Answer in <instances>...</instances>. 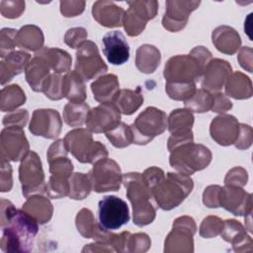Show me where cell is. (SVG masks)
I'll use <instances>...</instances> for the list:
<instances>
[{
	"label": "cell",
	"mask_w": 253,
	"mask_h": 253,
	"mask_svg": "<svg viewBox=\"0 0 253 253\" xmlns=\"http://www.w3.org/2000/svg\"><path fill=\"white\" fill-rule=\"evenodd\" d=\"M0 247L6 253H25L33 249L39 232V222L24 210H17L11 219L1 227Z\"/></svg>",
	"instance_id": "obj_1"
},
{
	"label": "cell",
	"mask_w": 253,
	"mask_h": 253,
	"mask_svg": "<svg viewBox=\"0 0 253 253\" xmlns=\"http://www.w3.org/2000/svg\"><path fill=\"white\" fill-rule=\"evenodd\" d=\"M211 59V51L205 46H196L190 54L175 55L165 64L163 75L170 83H196L204 74Z\"/></svg>",
	"instance_id": "obj_2"
},
{
	"label": "cell",
	"mask_w": 253,
	"mask_h": 253,
	"mask_svg": "<svg viewBox=\"0 0 253 253\" xmlns=\"http://www.w3.org/2000/svg\"><path fill=\"white\" fill-rule=\"evenodd\" d=\"M122 184L126 189V197L132 206L133 223L140 227L151 223L156 215V207L142 175L137 172L126 173L123 175Z\"/></svg>",
	"instance_id": "obj_3"
},
{
	"label": "cell",
	"mask_w": 253,
	"mask_h": 253,
	"mask_svg": "<svg viewBox=\"0 0 253 253\" xmlns=\"http://www.w3.org/2000/svg\"><path fill=\"white\" fill-rule=\"evenodd\" d=\"M194 182L190 176L168 172L152 189L151 194L157 207L170 211L178 207L192 192Z\"/></svg>",
	"instance_id": "obj_4"
},
{
	"label": "cell",
	"mask_w": 253,
	"mask_h": 253,
	"mask_svg": "<svg viewBox=\"0 0 253 253\" xmlns=\"http://www.w3.org/2000/svg\"><path fill=\"white\" fill-rule=\"evenodd\" d=\"M211 161V152L200 143L186 142L170 151L169 163L176 172L191 176L209 166Z\"/></svg>",
	"instance_id": "obj_5"
},
{
	"label": "cell",
	"mask_w": 253,
	"mask_h": 253,
	"mask_svg": "<svg viewBox=\"0 0 253 253\" xmlns=\"http://www.w3.org/2000/svg\"><path fill=\"white\" fill-rule=\"evenodd\" d=\"M64 143L77 161L81 163H96L108 157L106 146L100 141H94L92 132L87 128H75L67 132Z\"/></svg>",
	"instance_id": "obj_6"
},
{
	"label": "cell",
	"mask_w": 253,
	"mask_h": 253,
	"mask_svg": "<svg viewBox=\"0 0 253 253\" xmlns=\"http://www.w3.org/2000/svg\"><path fill=\"white\" fill-rule=\"evenodd\" d=\"M129 126L132 132V143L145 145L166 130L167 116L155 107H148Z\"/></svg>",
	"instance_id": "obj_7"
},
{
	"label": "cell",
	"mask_w": 253,
	"mask_h": 253,
	"mask_svg": "<svg viewBox=\"0 0 253 253\" xmlns=\"http://www.w3.org/2000/svg\"><path fill=\"white\" fill-rule=\"evenodd\" d=\"M19 180L25 198L45 194L46 183L42 161L35 151H30L22 160L19 167Z\"/></svg>",
	"instance_id": "obj_8"
},
{
	"label": "cell",
	"mask_w": 253,
	"mask_h": 253,
	"mask_svg": "<svg viewBox=\"0 0 253 253\" xmlns=\"http://www.w3.org/2000/svg\"><path fill=\"white\" fill-rule=\"evenodd\" d=\"M92 190L97 193L119 191L123 175L120 165L111 158H104L94 163L89 172Z\"/></svg>",
	"instance_id": "obj_9"
},
{
	"label": "cell",
	"mask_w": 253,
	"mask_h": 253,
	"mask_svg": "<svg viewBox=\"0 0 253 253\" xmlns=\"http://www.w3.org/2000/svg\"><path fill=\"white\" fill-rule=\"evenodd\" d=\"M100 226L107 231L121 228L129 220V210L126 203L117 196H106L98 205Z\"/></svg>",
	"instance_id": "obj_10"
},
{
	"label": "cell",
	"mask_w": 253,
	"mask_h": 253,
	"mask_svg": "<svg viewBox=\"0 0 253 253\" xmlns=\"http://www.w3.org/2000/svg\"><path fill=\"white\" fill-rule=\"evenodd\" d=\"M74 70L84 81H89L106 73L108 66L101 57L96 43L85 41L77 47Z\"/></svg>",
	"instance_id": "obj_11"
},
{
	"label": "cell",
	"mask_w": 253,
	"mask_h": 253,
	"mask_svg": "<svg viewBox=\"0 0 253 253\" xmlns=\"http://www.w3.org/2000/svg\"><path fill=\"white\" fill-rule=\"evenodd\" d=\"M127 5L128 9L125 11L123 26L129 37H136L143 32L146 23L156 16L158 2L128 1Z\"/></svg>",
	"instance_id": "obj_12"
},
{
	"label": "cell",
	"mask_w": 253,
	"mask_h": 253,
	"mask_svg": "<svg viewBox=\"0 0 253 253\" xmlns=\"http://www.w3.org/2000/svg\"><path fill=\"white\" fill-rule=\"evenodd\" d=\"M196 223L191 216H180L173 222L172 230L169 232L164 243V252H193L196 233Z\"/></svg>",
	"instance_id": "obj_13"
},
{
	"label": "cell",
	"mask_w": 253,
	"mask_h": 253,
	"mask_svg": "<svg viewBox=\"0 0 253 253\" xmlns=\"http://www.w3.org/2000/svg\"><path fill=\"white\" fill-rule=\"evenodd\" d=\"M1 159L7 161H20L30 152L28 139L23 127L5 126L0 135Z\"/></svg>",
	"instance_id": "obj_14"
},
{
	"label": "cell",
	"mask_w": 253,
	"mask_h": 253,
	"mask_svg": "<svg viewBox=\"0 0 253 253\" xmlns=\"http://www.w3.org/2000/svg\"><path fill=\"white\" fill-rule=\"evenodd\" d=\"M62 126L59 113L53 109H37L34 111L29 130L37 136L54 139Z\"/></svg>",
	"instance_id": "obj_15"
},
{
	"label": "cell",
	"mask_w": 253,
	"mask_h": 253,
	"mask_svg": "<svg viewBox=\"0 0 253 253\" xmlns=\"http://www.w3.org/2000/svg\"><path fill=\"white\" fill-rule=\"evenodd\" d=\"M121 122V112L113 102L101 103L99 106L90 110L86 126L91 132H107Z\"/></svg>",
	"instance_id": "obj_16"
},
{
	"label": "cell",
	"mask_w": 253,
	"mask_h": 253,
	"mask_svg": "<svg viewBox=\"0 0 253 253\" xmlns=\"http://www.w3.org/2000/svg\"><path fill=\"white\" fill-rule=\"evenodd\" d=\"M219 207L230 211L234 215H248L252 212L251 194L246 193L241 187L225 185L220 188Z\"/></svg>",
	"instance_id": "obj_17"
},
{
	"label": "cell",
	"mask_w": 253,
	"mask_h": 253,
	"mask_svg": "<svg viewBox=\"0 0 253 253\" xmlns=\"http://www.w3.org/2000/svg\"><path fill=\"white\" fill-rule=\"evenodd\" d=\"M200 4V1H166V10L162 18L163 27L169 32H179L184 29L190 14Z\"/></svg>",
	"instance_id": "obj_18"
},
{
	"label": "cell",
	"mask_w": 253,
	"mask_h": 253,
	"mask_svg": "<svg viewBox=\"0 0 253 253\" xmlns=\"http://www.w3.org/2000/svg\"><path fill=\"white\" fill-rule=\"evenodd\" d=\"M103 53L113 65H122L129 58V45L119 31L108 32L102 39Z\"/></svg>",
	"instance_id": "obj_19"
},
{
	"label": "cell",
	"mask_w": 253,
	"mask_h": 253,
	"mask_svg": "<svg viewBox=\"0 0 253 253\" xmlns=\"http://www.w3.org/2000/svg\"><path fill=\"white\" fill-rule=\"evenodd\" d=\"M231 65L219 58H213L207 64L202 76V87L209 92H219L231 74Z\"/></svg>",
	"instance_id": "obj_20"
},
{
	"label": "cell",
	"mask_w": 253,
	"mask_h": 253,
	"mask_svg": "<svg viewBox=\"0 0 253 253\" xmlns=\"http://www.w3.org/2000/svg\"><path fill=\"white\" fill-rule=\"evenodd\" d=\"M239 125L233 116L219 115L211 123V136L220 145L227 146L233 144L239 135Z\"/></svg>",
	"instance_id": "obj_21"
},
{
	"label": "cell",
	"mask_w": 253,
	"mask_h": 253,
	"mask_svg": "<svg viewBox=\"0 0 253 253\" xmlns=\"http://www.w3.org/2000/svg\"><path fill=\"white\" fill-rule=\"evenodd\" d=\"M75 223L78 232L85 238H93L97 242L111 245V239L114 235L111 231L104 230L99 222L97 223L93 212L88 209H82L76 215Z\"/></svg>",
	"instance_id": "obj_22"
},
{
	"label": "cell",
	"mask_w": 253,
	"mask_h": 253,
	"mask_svg": "<svg viewBox=\"0 0 253 253\" xmlns=\"http://www.w3.org/2000/svg\"><path fill=\"white\" fill-rule=\"evenodd\" d=\"M50 66L41 55L35 53V56L28 63L25 74L26 80L35 92H43L46 83L50 77Z\"/></svg>",
	"instance_id": "obj_23"
},
{
	"label": "cell",
	"mask_w": 253,
	"mask_h": 253,
	"mask_svg": "<svg viewBox=\"0 0 253 253\" xmlns=\"http://www.w3.org/2000/svg\"><path fill=\"white\" fill-rule=\"evenodd\" d=\"M92 15L100 25L117 28L123 26L125 10L112 1H96L92 7Z\"/></svg>",
	"instance_id": "obj_24"
},
{
	"label": "cell",
	"mask_w": 253,
	"mask_h": 253,
	"mask_svg": "<svg viewBox=\"0 0 253 253\" xmlns=\"http://www.w3.org/2000/svg\"><path fill=\"white\" fill-rule=\"evenodd\" d=\"M31 60L30 53L23 50H14L0 62L1 85H5L12 78L26 70Z\"/></svg>",
	"instance_id": "obj_25"
},
{
	"label": "cell",
	"mask_w": 253,
	"mask_h": 253,
	"mask_svg": "<svg viewBox=\"0 0 253 253\" xmlns=\"http://www.w3.org/2000/svg\"><path fill=\"white\" fill-rule=\"evenodd\" d=\"M212 43L216 49L225 54H234L241 45L238 33L231 27L219 26L212 31Z\"/></svg>",
	"instance_id": "obj_26"
},
{
	"label": "cell",
	"mask_w": 253,
	"mask_h": 253,
	"mask_svg": "<svg viewBox=\"0 0 253 253\" xmlns=\"http://www.w3.org/2000/svg\"><path fill=\"white\" fill-rule=\"evenodd\" d=\"M224 241L229 242L233 246L234 251H244V245H252V239L246 234L243 225L235 219H226L223 221V227L220 232Z\"/></svg>",
	"instance_id": "obj_27"
},
{
	"label": "cell",
	"mask_w": 253,
	"mask_h": 253,
	"mask_svg": "<svg viewBox=\"0 0 253 253\" xmlns=\"http://www.w3.org/2000/svg\"><path fill=\"white\" fill-rule=\"evenodd\" d=\"M119 87V80L115 74H104L91 84L94 99L100 103L113 102L120 91Z\"/></svg>",
	"instance_id": "obj_28"
},
{
	"label": "cell",
	"mask_w": 253,
	"mask_h": 253,
	"mask_svg": "<svg viewBox=\"0 0 253 253\" xmlns=\"http://www.w3.org/2000/svg\"><path fill=\"white\" fill-rule=\"evenodd\" d=\"M22 210L31 214L40 224L49 221L53 212L51 203L42 195H34L27 198L26 203L22 206Z\"/></svg>",
	"instance_id": "obj_29"
},
{
	"label": "cell",
	"mask_w": 253,
	"mask_h": 253,
	"mask_svg": "<svg viewBox=\"0 0 253 253\" xmlns=\"http://www.w3.org/2000/svg\"><path fill=\"white\" fill-rule=\"evenodd\" d=\"M113 103L119 111L126 116L135 113L143 103V94L138 86L135 90L122 89L118 92Z\"/></svg>",
	"instance_id": "obj_30"
},
{
	"label": "cell",
	"mask_w": 253,
	"mask_h": 253,
	"mask_svg": "<svg viewBox=\"0 0 253 253\" xmlns=\"http://www.w3.org/2000/svg\"><path fill=\"white\" fill-rule=\"evenodd\" d=\"M63 94L70 103H84L86 100L85 81L75 70L64 75Z\"/></svg>",
	"instance_id": "obj_31"
},
{
	"label": "cell",
	"mask_w": 253,
	"mask_h": 253,
	"mask_svg": "<svg viewBox=\"0 0 253 253\" xmlns=\"http://www.w3.org/2000/svg\"><path fill=\"white\" fill-rule=\"evenodd\" d=\"M36 53L47 61L54 73L61 74L70 71L72 58L67 51L57 47H42Z\"/></svg>",
	"instance_id": "obj_32"
},
{
	"label": "cell",
	"mask_w": 253,
	"mask_h": 253,
	"mask_svg": "<svg viewBox=\"0 0 253 253\" xmlns=\"http://www.w3.org/2000/svg\"><path fill=\"white\" fill-rule=\"evenodd\" d=\"M160 60V51L152 44H142L136 49L135 65L142 73H153L159 66Z\"/></svg>",
	"instance_id": "obj_33"
},
{
	"label": "cell",
	"mask_w": 253,
	"mask_h": 253,
	"mask_svg": "<svg viewBox=\"0 0 253 253\" xmlns=\"http://www.w3.org/2000/svg\"><path fill=\"white\" fill-rule=\"evenodd\" d=\"M225 93L238 100L250 98L252 96L251 80L239 71L231 73L225 82Z\"/></svg>",
	"instance_id": "obj_34"
},
{
	"label": "cell",
	"mask_w": 253,
	"mask_h": 253,
	"mask_svg": "<svg viewBox=\"0 0 253 253\" xmlns=\"http://www.w3.org/2000/svg\"><path fill=\"white\" fill-rule=\"evenodd\" d=\"M43 35L42 30L35 25H26L17 33V45L24 49L39 51L42 48Z\"/></svg>",
	"instance_id": "obj_35"
},
{
	"label": "cell",
	"mask_w": 253,
	"mask_h": 253,
	"mask_svg": "<svg viewBox=\"0 0 253 253\" xmlns=\"http://www.w3.org/2000/svg\"><path fill=\"white\" fill-rule=\"evenodd\" d=\"M26 102V95L18 84H12L1 89L0 109L2 112H13Z\"/></svg>",
	"instance_id": "obj_36"
},
{
	"label": "cell",
	"mask_w": 253,
	"mask_h": 253,
	"mask_svg": "<svg viewBox=\"0 0 253 253\" xmlns=\"http://www.w3.org/2000/svg\"><path fill=\"white\" fill-rule=\"evenodd\" d=\"M194 116L187 109H177L171 112L167 118V127L171 133L192 131Z\"/></svg>",
	"instance_id": "obj_37"
},
{
	"label": "cell",
	"mask_w": 253,
	"mask_h": 253,
	"mask_svg": "<svg viewBox=\"0 0 253 253\" xmlns=\"http://www.w3.org/2000/svg\"><path fill=\"white\" fill-rule=\"evenodd\" d=\"M90 107L86 103H68L63 109V121L69 126H82L87 120Z\"/></svg>",
	"instance_id": "obj_38"
},
{
	"label": "cell",
	"mask_w": 253,
	"mask_h": 253,
	"mask_svg": "<svg viewBox=\"0 0 253 253\" xmlns=\"http://www.w3.org/2000/svg\"><path fill=\"white\" fill-rule=\"evenodd\" d=\"M92 184L88 174L72 173L69 178V198L73 200H83L89 196Z\"/></svg>",
	"instance_id": "obj_39"
},
{
	"label": "cell",
	"mask_w": 253,
	"mask_h": 253,
	"mask_svg": "<svg viewBox=\"0 0 253 253\" xmlns=\"http://www.w3.org/2000/svg\"><path fill=\"white\" fill-rule=\"evenodd\" d=\"M187 110L195 113H206L211 110L213 106V93L205 89H197L195 94L185 101Z\"/></svg>",
	"instance_id": "obj_40"
},
{
	"label": "cell",
	"mask_w": 253,
	"mask_h": 253,
	"mask_svg": "<svg viewBox=\"0 0 253 253\" xmlns=\"http://www.w3.org/2000/svg\"><path fill=\"white\" fill-rule=\"evenodd\" d=\"M106 137L117 148H125L132 143V132L130 126L120 122L115 127L105 132Z\"/></svg>",
	"instance_id": "obj_41"
},
{
	"label": "cell",
	"mask_w": 253,
	"mask_h": 253,
	"mask_svg": "<svg viewBox=\"0 0 253 253\" xmlns=\"http://www.w3.org/2000/svg\"><path fill=\"white\" fill-rule=\"evenodd\" d=\"M165 91L168 96L176 101H187L197 91L196 83H170L166 82Z\"/></svg>",
	"instance_id": "obj_42"
},
{
	"label": "cell",
	"mask_w": 253,
	"mask_h": 253,
	"mask_svg": "<svg viewBox=\"0 0 253 253\" xmlns=\"http://www.w3.org/2000/svg\"><path fill=\"white\" fill-rule=\"evenodd\" d=\"M50 199H60L69 195V179L50 175L46 184V192Z\"/></svg>",
	"instance_id": "obj_43"
},
{
	"label": "cell",
	"mask_w": 253,
	"mask_h": 253,
	"mask_svg": "<svg viewBox=\"0 0 253 253\" xmlns=\"http://www.w3.org/2000/svg\"><path fill=\"white\" fill-rule=\"evenodd\" d=\"M49 164V173L50 175H54L61 178L69 179L72 175L73 164L70 159L65 156H59L47 161Z\"/></svg>",
	"instance_id": "obj_44"
},
{
	"label": "cell",
	"mask_w": 253,
	"mask_h": 253,
	"mask_svg": "<svg viewBox=\"0 0 253 253\" xmlns=\"http://www.w3.org/2000/svg\"><path fill=\"white\" fill-rule=\"evenodd\" d=\"M17 33L15 29L4 28L0 32V56L5 58L17 45Z\"/></svg>",
	"instance_id": "obj_45"
},
{
	"label": "cell",
	"mask_w": 253,
	"mask_h": 253,
	"mask_svg": "<svg viewBox=\"0 0 253 253\" xmlns=\"http://www.w3.org/2000/svg\"><path fill=\"white\" fill-rule=\"evenodd\" d=\"M223 227V220L217 216L209 215L201 223L200 235L204 238H212L220 234Z\"/></svg>",
	"instance_id": "obj_46"
},
{
	"label": "cell",
	"mask_w": 253,
	"mask_h": 253,
	"mask_svg": "<svg viewBox=\"0 0 253 253\" xmlns=\"http://www.w3.org/2000/svg\"><path fill=\"white\" fill-rule=\"evenodd\" d=\"M63 78L61 74L52 73L44 88V95L50 100H60L64 98L63 94Z\"/></svg>",
	"instance_id": "obj_47"
},
{
	"label": "cell",
	"mask_w": 253,
	"mask_h": 253,
	"mask_svg": "<svg viewBox=\"0 0 253 253\" xmlns=\"http://www.w3.org/2000/svg\"><path fill=\"white\" fill-rule=\"evenodd\" d=\"M25 11V1H1V15L8 19H15L22 15Z\"/></svg>",
	"instance_id": "obj_48"
},
{
	"label": "cell",
	"mask_w": 253,
	"mask_h": 253,
	"mask_svg": "<svg viewBox=\"0 0 253 253\" xmlns=\"http://www.w3.org/2000/svg\"><path fill=\"white\" fill-rule=\"evenodd\" d=\"M151 241L146 233L130 234L127 244V252H145L149 249Z\"/></svg>",
	"instance_id": "obj_49"
},
{
	"label": "cell",
	"mask_w": 253,
	"mask_h": 253,
	"mask_svg": "<svg viewBox=\"0 0 253 253\" xmlns=\"http://www.w3.org/2000/svg\"><path fill=\"white\" fill-rule=\"evenodd\" d=\"M87 39V31L82 27L69 29L65 36L64 42L71 48H77Z\"/></svg>",
	"instance_id": "obj_50"
},
{
	"label": "cell",
	"mask_w": 253,
	"mask_h": 253,
	"mask_svg": "<svg viewBox=\"0 0 253 253\" xmlns=\"http://www.w3.org/2000/svg\"><path fill=\"white\" fill-rule=\"evenodd\" d=\"M29 119V113L27 110H15L10 112L3 118L2 124L5 126H26Z\"/></svg>",
	"instance_id": "obj_51"
},
{
	"label": "cell",
	"mask_w": 253,
	"mask_h": 253,
	"mask_svg": "<svg viewBox=\"0 0 253 253\" xmlns=\"http://www.w3.org/2000/svg\"><path fill=\"white\" fill-rule=\"evenodd\" d=\"M247 179H248V176H247L246 170H244L241 167H234L227 172L224 179V184L242 187L246 185Z\"/></svg>",
	"instance_id": "obj_52"
},
{
	"label": "cell",
	"mask_w": 253,
	"mask_h": 253,
	"mask_svg": "<svg viewBox=\"0 0 253 253\" xmlns=\"http://www.w3.org/2000/svg\"><path fill=\"white\" fill-rule=\"evenodd\" d=\"M0 191L9 192L13 186L12 167L9 161L1 159V175H0Z\"/></svg>",
	"instance_id": "obj_53"
},
{
	"label": "cell",
	"mask_w": 253,
	"mask_h": 253,
	"mask_svg": "<svg viewBox=\"0 0 253 253\" xmlns=\"http://www.w3.org/2000/svg\"><path fill=\"white\" fill-rule=\"evenodd\" d=\"M60 12L64 17H75L85 8L84 1H60Z\"/></svg>",
	"instance_id": "obj_54"
},
{
	"label": "cell",
	"mask_w": 253,
	"mask_h": 253,
	"mask_svg": "<svg viewBox=\"0 0 253 253\" xmlns=\"http://www.w3.org/2000/svg\"><path fill=\"white\" fill-rule=\"evenodd\" d=\"M220 186L218 185H211L207 187L203 193V203L208 208H218V198Z\"/></svg>",
	"instance_id": "obj_55"
},
{
	"label": "cell",
	"mask_w": 253,
	"mask_h": 253,
	"mask_svg": "<svg viewBox=\"0 0 253 253\" xmlns=\"http://www.w3.org/2000/svg\"><path fill=\"white\" fill-rule=\"evenodd\" d=\"M252 143V128L248 125H239V135L235 141V146L238 149L248 148Z\"/></svg>",
	"instance_id": "obj_56"
},
{
	"label": "cell",
	"mask_w": 253,
	"mask_h": 253,
	"mask_svg": "<svg viewBox=\"0 0 253 253\" xmlns=\"http://www.w3.org/2000/svg\"><path fill=\"white\" fill-rule=\"evenodd\" d=\"M194 141V135L193 131H187V132H177V133H171L170 137L168 138V144L167 148L169 151L174 149L175 147L186 143V142H192Z\"/></svg>",
	"instance_id": "obj_57"
},
{
	"label": "cell",
	"mask_w": 253,
	"mask_h": 253,
	"mask_svg": "<svg viewBox=\"0 0 253 253\" xmlns=\"http://www.w3.org/2000/svg\"><path fill=\"white\" fill-rule=\"evenodd\" d=\"M232 108V103L230 100L222 93H213V106L211 108L212 112L215 113H225Z\"/></svg>",
	"instance_id": "obj_58"
},
{
	"label": "cell",
	"mask_w": 253,
	"mask_h": 253,
	"mask_svg": "<svg viewBox=\"0 0 253 253\" xmlns=\"http://www.w3.org/2000/svg\"><path fill=\"white\" fill-rule=\"evenodd\" d=\"M67 149L64 143L63 139H57L55 140L47 149V153H46V157H47V161L59 156H65L67 155Z\"/></svg>",
	"instance_id": "obj_59"
},
{
	"label": "cell",
	"mask_w": 253,
	"mask_h": 253,
	"mask_svg": "<svg viewBox=\"0 0 253 253\" xmlns=\"http://www.w3.org/2000/svg\"><path fill=\"white\" fill-rule=\"evenodd\" d=\"M1 227L4 226L11 217L16 213L17 209L14 207V205L5 199H1Z\"/></svg>",
	"instance_id": "obj_60"
},
{
	"label": "cell",
	"mask_w": 253,
	"mask_h": 253,
	"mask_svg": "<svg viewBox=\"0 0 253 253\" xmlns=\"http://www.w3.org/2000/svg\"><path fill=\"white\" fill-rule=\"evenodd\" d=\"M238 61L242 68L248 72H252V49L249 46H244L238 54Z\"/></svg>",
	"instance_id": "obj_61"
}]
</instances>
